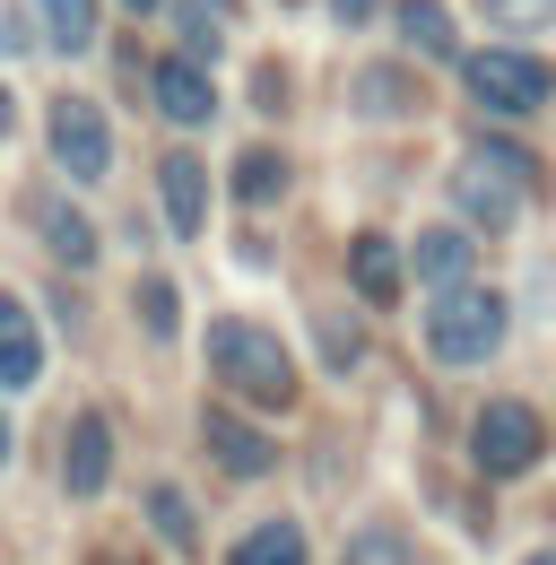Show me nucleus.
Here are the masks:
<instances>
[{"label": "nucleus", "instance_id": "9", "mask_svg": "<svg viewBox=\"0 0 556 565\" xmlns=\"http://www.w3.org/2000/svg\"><path fill=\"white\" fill-rule=\"evenodd\" d=\"M201 444H209V461H217L226 479H270V470H278V444L261 435V426H244L235 409H209Z\"/></svg>", "mask_w": 556, "mask_h": 565}, {"label": "nucleus", "instance_id": "1", "mask_svg": "<svg viewBox=\"0 0 556 565\" xmlns=\"http://www.w3.org/2000/svg\"><path fill=\"white\" fill-rule=\"evenodd\" d=\"M539 192H548V166H539L531 148L495 140V131L452 157V201H461V217H470V226H487V235H495V226H513V217L531 210Z\"/></svg>", "mask_w": 556, "mask_h": 565}, {"label": "nucleus", "instance_id": "7", "mask_svg": "<svg viewBox=\"0 0 556 565\" xmlns=\"http://www.w3.org/2000/svg\"><path fill=\"white\" fill-rule=\"evenodd\" d=\"M148 96H157V114H165L174 131H209V122H217V87H209V71L192 53H165V62L148 71Z\"/></svg>", "mask_w": 556, "mask_h": 565}, {"label": "nucleus", "instance_id": "31", "mask_svg": "<svg viewBox=\"0 0 556 565\" xmlns=\"http://www.w3.org/2000/svg\"><path fill=\"white\" fill-rule=\"evenodd\" d=\"M531 565H556V548H539V557H531Z\"/></svg>", "mask_w": 556, "mask_h": 565}, {"label": "nucleus", "instance_id": "17", "mask_svg": "<svg viewBox=\"0 0 556 565\" xmlns=\"http://www.w3.org/2000/svg\"><path fill=\"white\" fill-rule=\"evenodd\" d=\"M148 522L165 531V548H183V557L201 548V513H192V495H183V488H148Z\"/></svg>", "mask_w": 556, "mask_h": 565}, {"label": "nucleus", "instance_id": "27", "mask_svg": "<svg viewBox=\"0 0 556 565\" xmlns=\"http://www.w3.org/2000/svg\"><path fill=\"white\" fill-rule=\"evenodd\" d=\"M9 131H18V96L0 87V140H9Z\"/></svg>", "mask_w": 556, "mask_h": 565}, {"label": "nucleus", "instance_id": "28", "mask_svg": "<svg viewBox=\"0 0 556 565\" xmlns=\"http://www.w3.org/2000/svg\"><path fill=\"white\" fill-rule=\"evenodd\" d=\"M87 565H139V557H131V548H96Z\"/></svg>", "mask_w": 556, "mask_h": 565}, {"label": "nucleus", "instance_id": "25", "mask_svg": "<svg viewBox=\"0 0 556 565\" xmlns=\"http://www.w3.org/2000/svg\"><path fill=\"white\" fill-rule=\"evenodd\" d=\"M139 322H148L157 340H174V322H183V313H174V287H165V279H139Z\"/></svg>", "mask_w": 556, "mask_h": 565}, {"label": "nucleus", "instance_id": "14", "mask_svg": "<svg viewBox=\"0 0 556 565\" xmlns=\"http://www.w3.org/2000/svg\"><path fill=\"white\" fill-rule=\"evenodd\" d=\"M35 226H44V244L62 253V270H87V262H96V226L70 210V201H35Z\"/></svg>", "mask_w": 556, "mask_h": 565}, {"label": "nucleus", "instance_id": "23", "mask_svg": "<svg viewBox=\"0 0 556 565\" xmlns=\"http://www.w3.org/2000/svg\"><path fill=\"white\" fill-rule=\"evenodd\" d=\"M479 9L504 26V35H539V26H556V0H479Z\"/></svg>", "mask_w": 556, "mask_h": 565}, {"label": "nucleus", "instance_id": "2", "mask_svg": "<svg viewBox=\"0 0 556 565\" xmlns=\"http://www.w3.org/2000/svg\"><path fill=\"white\" fill-rule=\"evenodd\" d=\"M209 365H217L226 392H244V401H261V409H287V401H296V365H287V349H278L261 322H244V313L209 322Z\"/></svg>", "mask_w": 556, "mask_h": 565}, {"label": "nucleus", "instance_id": "13", "mask_svg": "<svg viewBox=\"0 0 556 565\" xmlns=\"http://www.w3.org/2000/svg\"><path fill=\"white\" fill-rule=\"evenodd\" d=\"M409 270L443 296V287H470L479 253H470V235H461V226H426V235H417V253H409Z\"/></svg>", "mask_w": 556, "mask_h": 565}, {"label": "nucleus", "instance_id": "19", "mask_svg": "<svg viewBox=\"0 0 556 565\" xmlns=\"http://www.w3.org/2000/svg\"><path fill=\"white\" fill-rule=\"evenodd\" d=\"M35 18H44V35H53L62 53H87V44H96V0H35Z\"/></svg>", "mask_w": 556, "mask_h": 565}, {"label": "nucleus", "instance_id": "26", "mask_svg": "<svg viewBox=\"0 0 556 565\" xmlns=\"http://www.w3.org/2000/svg\"><path fill=\"white\" fill-rule=\"evenodd\" d=\"M331 9H340V26H365V18L383 9V0H331Z\"/></svg>", "mask_w": 556, "mask_h": 565}, {"label": "nucleus", "instance_id": "18", "mask_svg": "<svg viewBox=\"0 0 556 565\" xmlns=\"http://www.w3.org/2000/svg\"><path fill=\"white\" fill-rule=\"evenodd\" d=\"M226 565H304V531L296 522H261V531H244V548Z\"/></svg>", "mask_w": 556, "mask_h": 565}, {"label": "nucleus", "instance_id": "16", "mask_svg": "<svg viewBox=\"0 0 556 565\" xmlns=\"http://www.w3.org/2000/svg\"><path fill=\"white\" fill-rule=\"evenodd\" d=\"M400 35H409V53H426V62H461V53H452L443 0H400Z\"/></svg>", "mask_w": 556, "mask_h": 565}, {"label": "nucleus", "instance_id": "3", "mask_svg": "<svg viewBox=\"0 0 556 565\" xmlns=\"http://www.w3.org/2000/svg\"><path fill=\"white\" fill-rule=\"evenodd\" d=\"M504 331H513V313H504V296L495 287H443L435 296V313H426V356L435 365H487V356L504 349Z\"/></svg>", "mask_w": 556, "mask_h": 565}, {"label": "nucleus", "instance_id": "22", "mask_svg": "<svg viewBox=\"0 0 556 565\" xmlns=\"http://www.w3.org/2000/svg\"><path fill=\"white\" fill-rule=\"evenodd\" d=\"M174 26H183V53L192 62H217V9L209 0H174Z\"/></svg>", "mask_w": 556, "mask_h": 565}, {"label": "nucleus", "instance_id": "8", "mask_svg": "<svg viewBox=\"0 0 556 565\" xmlns=\"http://www.w3.org/2000/svg\"><path fill=\"white\" fill-rule=\"evenodd\" d=\"M105 479H114V418L105 409H78L62 435V488L70 495H105Z\"/></svg>", "mask_w": 556, "mask_h": 565}, {"label": "nucleus", "instance_id": "30", "mask_svg": "<svg viewBox=\"0 0 556 565\" xmlns=\"http://www.w3.org/2000/svg\"><path fill=\"white\" fill-rule=\"evenodd\" d=\"M122 9H131V18H148V9H157V0H122Z\"/></svg>", "mask_w": 556, "mask_h": 565}, {"label": "nucleus", "instance_id": "4", "mask_svg": "<svg viewBox=\"0 0 556 565\" xmlns=\"http://www.w3.org/2000/svg\"><path fill=\"white\" fill-rule=\"evenodd\" d=\"M470 461H479L487 479L539 470V461H548V418H539L531 401H487L479 426H470Z\"/></svg>", "mask_w": 556, "mask_h": 565}, {"label": "nucleus", "instance_id": "5", "mask_svg": "<svg viewBox=\"0 0 556 565\" xmlns=\"http://www.w3.org/2000/svg\"><path fill=\"white\" fill-rule=\"evenodd\" d=\"M461 78H470V96H479L487 114H539V105L556 96V71L531 62V53H513V44L461 53Z\"/></svg>", "mask_w": 556, "mask_h": 565}, {"label": "nucleus", "instance_id": "21", "mask_svg": "<svg viewBox=\"0 0 556 565\" xmlns=\"http://www.w3.org/2000/svg\"><path fill=\"white\" fill-rule=\"evenodd\" d=\"M340 565H417V548L400 540V531H383V522H374V531H356V540H348Z\"/></svg>", "mask_w": 556, "mask_h": 565}, {"label": "nucleus", "instance_id": "12", "mask_svg": "<svg viewBox=\"0 0 556 565\" xmlns=\"http://www.w3.org/2000/svg\"><path fill=\"white\" fill-rule=\"evenodd\" d=\"M348 279H356L365 305H400L409 262H400V244H392V235H356V244H348Z\"/></svg>", "mask_w": 556, "mask_h": 565}, {"label": "nucleus", "instance_id": "24", "mask_svg": "<svg viewBox=\"0 0 556 565\" xmlns=\"http://www.w3.org/2000/svg\"><path fill=\"white\" fill-rule=\"evenodd\" d=\"M356 356H365V340H356V322H340V313H322V365H331V374H348Z\"/></svg>", "mask_w": 556, "mask_h": 565}, {"label": "nucleus", "instance_id": "11", "mask_svg": "<svg viewBox=\"0 0 556 565\" xmlns=\"http://www.w3.org/2000/svg\"><path fill=\"white\" fill-rule=\"evenodd\" d=\"M44 374V331L18 296H0V392H26Z\"/></svg>", "mask_w": 556, "mask_h": 565}, {"label": "nucleus", "instance_id": "20", "mask_svg": "<svg viewBox=\"0 0 556 565\" xmlns=\"http://www.w3.org/2000/svg\"><path fill=\"white\" fill-rule=\"evenodd\" d=\"M356 105H365V114H417V87L400 71H365L356 78Z\"/></svg>", "mask_w": 556, "mask_h": 565}, {"label": "nucleus", "instance_id": "29", "mask_svg": "<svg viewBox=\"0 0 556 565\" xmlns=\"http://www.w3.org/2000/svg\"><path fill=\"white\" fill-rule=\"evenodd\" d=\"M0 470H9V409H0Z\"/></svg>", "mask_w": 556, "mask_h": 565}, {"label": "nucleus", "instance_id": "32", "mask_svg": "<svg viewBox=\"0 0 556 565\" xmlns=\"http://www.w3.org/2000/svg\"><path fill=\"white\" fill-rule=\"evenodd\" d=\"M209 9H235V0H209Z\"/></svg>", "mask_w": 556, "mask_h": 565}, {"label": "nucleus", "instance_id": "6", "mask_svg": "<svg viewBox=\"0 0 556 565\" xmlns=\"http://www.w3.org/2000/svg\"><path fill=\"white\" fill-rule=\"evenodd\" d=\"M53 157H62L70 183H105V174H114V131H105V105L62 96V105H53Z\"/></svg>", "mask_w": 556, "mask_h": 565}, {"label": "nucleus", "instance_id": "15", "mask_svg": "<svg viewBox=\"0 0 556 565\" xmlns=\"http://www.w3.org/2000/svg\"><path fill=\"white\" fill-rule=\"evenodd\" d=\"M278 192H287V157H278V148H244V157H235V201H244V210H270Z\"/></svg>", "mask_w": 556, "mask_h": 565}, {"label": "nucleus", "instance_id": "10", "mask_svg": "<svg viewBox=\"0 0 556 565\" xmlns=\"http://www.w3.org/2000/svg\"><path fill=\"white\" fill-rule=\"evenodd\" d=\"M157 192H165V226H174V235H201L209 226V166L192 148H174V157L157 166Z\"/></svg>", "mask_w": 556, "mask_h": 565}]
</instances>
